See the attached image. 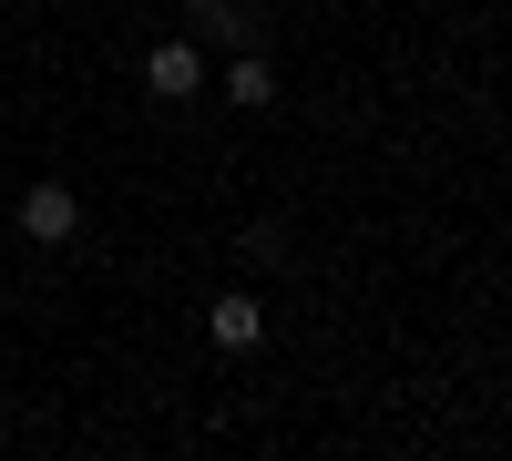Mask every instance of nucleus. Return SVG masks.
I'll return each mask as SVG.
<instances>
[{
  "label": "nucleus",
  "mask_w": 512,
  "mask_h": 461,
  "mask_svg": "<svg viewBox=\"0 0 512 461\" xmlns=\"http://www.w3.org/2000/svg\"><path fill=\"white\" fill-rule=\"evenodd\" d=\"M185 41H195V52H256L267 21H256V0H195V11H185Z\"/></svg>",
  "instance_id": "obj_1"
},
{
  "label": "nucleus",
  "mask_w": 512,
  "mask_h": 461,
  "mask_svg": "<svg viewBox=\"0 0 512 461\" xmlns=\"http://www.w3.org/2000/svg\"><path fill=\"white\" fill-rule=\"evenodd\" d=\"M144 93H154V103H195V93H205V52H195L185 31L144 41Z\"/></svg>",
  "instance_id": "obj_2"
},
{
  "label": "nucleus",
  "mask_w": 512,
  "mask_h": 461,
  "mask_svg": "<svg viewBox=\"0 0 512 461\" xmlns=\"http://www.w3.org/2000/svg\"><path fill=\"white\" fill-rule=\"evenodd\" d=\"M21 236H31V246H72V236H82V195H72V185H31V195H21Z\"/></svg>",
  "instance_id": "obj_3"
},
{
  "label": "nucleus",
  "mask_w": 512,
  "mask_h": 461,
  "mask_svg": "<svg viewBox=\"0 0 512 461\" xmlns=\"http://www.w3.org/2000/svg\"><path fill=\"white\" fill-rule=\"evenodd\" d=\"M205 339H216L226 359H246V349H267V308H256L246 287H226V298L205 308Z\"/></svg>",
  "instance_id": "obj_4"
},
{
  "label": "nucleus",
  "mask_w": 512,
  "mask_h": 461,
  "mask_svg": "<svg viewBox=\"0 0 512 461\" xmlns=\"http://www.w3.org/2000/svg\"><path fill=\"white\" fill-rule=\"evenodd\" d=\"M226 103H236V113H267V103H277L267 52H236V62H226Z\"/></svg>",
  "instance_id": "obj_5"
}]
</instances>
